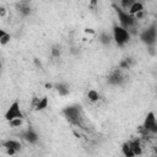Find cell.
<instances>
[{
    "label": "cell",
    "mask_w": 157,
    "mask_h": 157,
    "mask_svg": "<svg viewBox=\"0 0 157 157\" xmlns=\"http://www.w3.org/2000/svg\"><path fill=\"white\" fill-rule=\"evenodd\" d=\"M155 153H156V155H157V146H156V147H155Z\"/></svg>",
    "instance_id": "4316f807"
},
{
    "label": "cell",
    "mask_w": 157,
    "mask_h": 157,
    "mask_svg": "<svg viewBox=\"0 0 157 157\" xmlns=\"http://www.w3.org/2000/svg\"><path fill=\"white\" fill-rule=\"evenodd\" d=\"M130 63H131L130 58H126L124 61H121V63H120V69H128V67L130 66Z\"/></svg>",
    "instance_id": "7402d4cb"
},
{
    "label": "cell",
    "mask_w": 157,
    "mask_h": 157,
    "mask_svg": "<svg viewBox=\"0 0 157 157\" xmlns=\"http://www.w3.org/2000/svg\"><path fill=\"white\" fill-rule=\"evenodd\" d=\"M7 123H9V125L11 128H20L23 124V118H16V119H12V120H10Z\"/></svg>",
    "instance_id": "ac0fdd59"
},
{
    "label": "cell",
    "mask_w": 157,
    "mask_h": 157,
    "mask_svg": "<svg viewBox=\"0 0 157 157\" xmlns=\"http://www.w3.org/2000/svg\"><path fill=\"white\" fill-rule=\"evenodd\" d=\"M63 114L66 118V120L72 125H82V114L81 109L77 105H69L63 109Z\"/></svg>",
    "instance_id": "3957f363"
},
{
    "label": "cell",
    "mask_w": 157,
    "mask_h": 157,
    "mask_svg": "<svg viewBox=\"0 0 157 157\" xmlns=\"http://www.w3.org/2000/svg\"><path fill=\"white\" fill-rule=\"evenodd\" d=\"M10 39H11L10 33H7L5 29H0V44L6 45L7 43H10Z\"/></svg>",
    "instance_id": "9a60e30c"
},
{
    "label": "cell",
    "mask_w": 157,
    "mask_h": 157,
    "mask_svg": "<svg viewBox=\"0 0 157 157\" xmlns=\"http://www.w3.org/2000/svg\"><path fill=\"white\" fill-rule=\"evenodd\" d=\"M23 139H25L26 141L31 142V144H34V142L38 141V135H37L32 129H28V130H26V132L23 134Z\"/></svg>",
    "instance_id": "7c38bea8"
},
{
    "label": "cell",
    "mask_w": 157,
    "mask_h": 157,
    "mask_svg": "<svg viewBox=\"0 0 157 157\" xmlns=\"http://www.w3.org/2000/svg\"><path fill=\"white\" fill-rule=\"evenodd\" d=\"M157 124V119H156V115L153 112H150L147 113L145 120H144V125H142V131L145 134H148V132H152L153 128L156 126Z\"/></svg>",
    "instance_id": "8992f818"
},
{
    "label": "cell",
    "mask_w": 157,
    "mask_h": 157,
    "mask_svg": "<svg viewBox=\"0 0 157 157\" xmlns=\"http://www.w3.org/2000/svg\"><path fill=\"white\" fill-rule=\"evenodd\" d=\"M112 39H113V36H110V34H108V33H102L101 37H99V40H101V43H103V44H109V43L112 42Z\"/></svg>",
    "instance_id": "d6986e66"
},
{
    "label": "cell",
    "mask_w": 157,
    "mask_h": 157,
    "mask_svg": "<svg viewBox=\"0 0 157 157\" xmlns=\"http://www.w3.org/2000/svg\"><path fill=\"white\" fill-rule=\"evenodd\" d=\"M16 118H25V117H23V113H22V110H21L20 103H18L17 101L12 102V103L9 105V108H7L6 113H5V120H6V121H10V120L16 119Z\"/></svg>",
    "instance_id": "5b68a950"
},
{
    "label": "cell",
    "mask_w": 157,
    "mask_h": 157,
    "mask_svg": "<svg viewBox=\"0 0 157 157\" xmlns=\"http://www.w3.org/2000/svg\"><path fill=\"white\" fill-rule=\"evenodd\" d=\"M121 152H123V155L126 156V157H134V156H135L134 152H132V148H131V146H130V144H129V141L123 144Z\"/></svg>",
    "instance_id": "2e32d148"
},
{
    "label": "cell",
    "mask_w": 157,
    "mask_h": 157,
    "mask_svg": "<svg viewBox=\"0 0 157 157\" xmlns=\"http://www.w3.org/2000/svg\"><path fill=\"white\" fill-rule=\"evenodd\" d=\"M85 33H86V34H94L96 31H94L93 28H86V29H85Z\"/></svg>",
    "instance_id": "cb8c5ba5"
},
{
    "label": "cell",
    "mask_w": 157,
    "mask_h": 157,
    "mask_svg": "<svg viewBox=\"0 0 157 157\" xmlns=\"http://www.w3.org/2000/svg\"><path fill=\"white\" fill-rule=\"evenodd\" d=\"M156 93H157V88H156Z\"/></svg>",
    "instance_id": "f1b7e54d"
},
{
    "label": "cell",
    "mask_w": 157,
    "mask_h": 157,
    "mask_svg": "<svg viewBox=\"0 0 157 157\" xmlns=\"http://www.w3.org/2000/svg\"><path fill=\"white\" fill-rule=\"evenodd\" d=\"M90 6H91V9H92V10H94V9L97 7V0H92Z\"/></svg>",
    "instance_id": "d4e9b609"
},
{
    "label": "cell",
    "mask_w": 157,
    "mask_h": 157,
    "mask_svg": "<svg viewBox=\"0 0 157 157\" xmlns=\"http://www.w3.org/2000/svg\"><path fill=\"white\" fill-rule=\"evenodd\" d=\"M5 16H6V7H5V6H1V7H0V17L4 18Z\"/></svg>",
    "instance_id": "603a6c76"
},
{
    "label": "cell",
    "mask_w": 157,
    "mask_h": 157,
    "mask_svg": "<svg viewBox=\"0 0 157 157\" xmlns=\"http://www.w3.org/2000/svg\"><path fill=\"white\" fill-rule=\"evenodd\" d=\"M136 1H141V0H136Z\"/></svg>",
    "instance_id": "83f0119b"
},
{
    "label": "cell",
    "mask_w": 157,
    "mask_h": 157,
    "mask_svg": "<svg viewBox=\"0 0 157 157\" xmlns=\"http://www.w3.org/2000/svg\"><path fill=\"white\" fill-rule=\"evenodd\" d=\"M140 39L148 47H152L156 43L157 39V28L155 26H151L148 28H146L145 31H142V33L140 34Z\"/></svg>",
    "instance_id": "277c9868"
},
{
    "label": "cell",
    "mask_w": 157,
    "mask_h": 157,
    "mask_svg": "<svg viewBox=\"0 0 157 157\" xmlns=\"http://www.w3.org/2000/svg\"><path fill=\"white\" fill-rule=\"evenodd\" d=\"M125 77L121 72V69H117L114 71L110 72V75L108 76V83L109 85H113V86H119L124 82Z\"/></svg>",
    "instance_id": "52a82bcc"
},
{
    "label": "cell",
    "mask_w": 157,
    "mask_h": 157,
    "mask_svg": "<svg viewBox=\"0 0 157 157\" xmlns=\"http://www.w3.org/2000/svg\"><path fill=\"white\" fill-rule=\"evenodd\" d=\"M87 98H88V101H90V102L96 103V102H98V101L101 99V94H99V92H98V91H96V90L91 88V90L87 92Z\"/></svg>",
    "instance_id": "5bb4252c"
},
{
    "label": "cell",
    "mask_w": 157,
    "mask_h": 157,
    "mask_svg": "<svg viewBox=\"0 0 157 157\" xmlns=\"http://www.w3.org/2000/svg\"><path fill=\"white\" fill-rule=\"evenodd\" d=\"M45 87H47V88H52V85H50V83H47Z\"/></svg>",
    "instance_id": "484cf974"
},
{
    "label": "cell",
    "mask_w": 157,
    "mask_h": 157,
    "mask_svg": "<svg viewBox=\"0 0 157 157\" xmlns=\"http://www.w3.org/2000/svg\"><path fill=\"white\" fill-rule=\"evenodd\" d=\"M114 9H115V13H117L118 20H119V25L125 27V28H128L129 31H131L136 26V22H137L136 18L132 15H130L128 10H124L120 6L119 7L114 6Z\"/></svg>",
    "instance_id": "7a4b0ae2"
},
{
    "label": "cell",
    "mask_w": 157,
    "mask_h": 157,
    "mask_svg": "<svg viewBox=\"0 0 157 157\" xmlns=\"http://www.w3.org/2000/svg\"><path fill=\"white\" fill-rule=\"evenodd\" d=\"M50 53H52V55H53L54 58H59V56H60V48H59L58 45H54V47L50 49Z\"/></svg>",
    "instance_id": "44dd1931"
},
{
    "label": "cell",
    "mask_w": 157,
    "mask_h": 157,
    "mask_svg": "<svg viewBox=\"0 0 157 157\" xmlns=\"http://www.w3.org/2000/svg\"><path fill=\"white\" fill-rule=\"evenodd\" d=\"M2 146H4V148H13V150H16L17 152H20V150H21V144H20V141H17V140H13V139H9V140H6V141H4L2 142Z\"/></svg>",
    "instance_id": "ba28073f"
},
{
    "label": "cell",
    "mask_w": 157,
    "mask_h": 157,
    "mask_svg": "<svg viewBox=\"0 0 157 157\" xmlns=\"http://www.w3.org/2000/svg\"><path fill=\"white\" fill-rule=\"evenodd\" d=\"M112 36H113V40L114 43L118 45V47H124L125 44L129 43L130 40V31L120 25H115L113 27V32H112Z\"/></svg>",
    "instance_id": "6da1fadb"
},
{
    "label": "cell",
    "mask_w": 157,
    "mask_h": 157,
    "mask_svg": "<svg viewBox=\"0 0 157 157\" xmlns=\"http://www.w3.org/2000/svg\"><path fill=\"white\" fill-rule=\"evenodd\" d=\"M144 10V4L141 2V1H135L130 7H129V13L130 15H132V16H135L137 12H140V11H142Z\"/></svg>",
    "instance_id": "4fadbf2b"
},
{
    "label": "cell",
    "mask_w": 157,
    "mask_h": 157,
    "mask_svg": "<svg viewBox=\"0 0 157 157\" xmlns=\"http://www.w3.org/2000/svg\"><path fill=\"white\" fill-rule=\"evenodd\" d=\"M55 88H56V91H58V93L60 96H66L69 93V87L65 83H58L55 86Z\"/></svg>",
    "instance_id": "e0dca14e"
},
{
    "label": "cell",
    "mask_w": 157,
    "mask_h": 157,
    "mask_svg": "<svg viewBox=\"0 0 157 157\" xmlns=\"http://www.w3.org/2000/svg\"><path fill=\"white\" fill-rule=\"evenodd\" d=\"M17 9H18V12L22 16H28L31 13V6H29L28 1H21L17 5Z\"/></svg>",
    "instance_id": "9c48e42d"
},
{
    "label": "cell",
    "mask_w": 157,
    "mask_h": 157,
    "mask_svg": "<svg viewBox=\"0 0 157 157\" xmlns=\"http://www.w3.org/2000/svg\"><path fill=\"white\" fill-rule=\"evenodd\" d=\"M136 0H120V7L124 10H129V7L135 2Z\"/></svg>",
    "instance_id": "ffe728a7"
},
{
    "label": "cell",
    "mask_w": 157,
    "mask_h": 157,
    "mask_svg": "<svg viewBox=\"0 0 157 157\" xmlns=\"http://www.w3.org/2000/svg\"><path fill=\"white\" fill-rule=\"evenodd\" d=\"M129 144H130V146H131V148H132V152H134V155H135V156L142 155V146H141V142H140V140L135 139V140H131V141H129Z\"/></svg>",
    "instance_id": "30bf717a"
},
{
    "label": "cell",
    "mask_w": 157,
    "mask_h": 157,
    "mask_svg": "<svg viewBox=\"0 0 157 157\" xmlns=\"http://www.w3.org/2000/svg\"><path fill=\"white\" fill-rule=\"evenodd\" d=\"M48 107V98L47 97H42V98H37L34 101V109L36 110H43Z\"/></svg>",
    "instance_id": "8fae6325"
}]
</instances>
